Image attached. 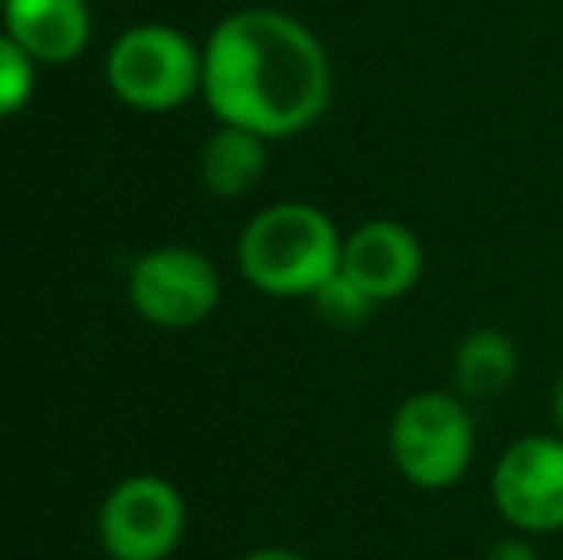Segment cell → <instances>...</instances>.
Wrapping results in <instances>:
<instances>
[{
    "instance_id": "cell-1",
    "label": "cell",
    "mask_w": 563,
    "mask_h": 560,
    "mask_svg": "<svg viewBox=\"0 0 563 560\" xmlns=\"http://www.w3.org/2000/svg\"><path fill=\"white\" fill-rule=\"evenodd\" d=\"M227 128L280 142L311 131L334 100L322 39L280 8H242L216 23L203 46V89Z\"/></svg>"
},
{
    "instance_id": "cell-2",
    "label": "cell",
    "mask_w": 563,
    "mask_h": 560,
    "mask_svg": "<svg viewBox=\"0 0 563 560\" xmlns=\"http://www.w3.org/2000/svg\"><path fill=\"white\" fill-rule=\"evenodd\" d=\"M345 234L322 208L284 200L261 208L238 239V270L250 288L276 299H311L341 273Z\"/></svg>"
},
{
    "instance_id": "cell-3",
    "label": "cell",
    "mask_w": 563,
    "mask_h": 560,
    "mask_svg": "<svg viewBox=\"0 0 563 560\" xmlns=\"http://www.w3.org/2000/svg\"><path fill=\"white\" fill-rule=\"evenodd\" d=\"M472 404L456 392L426 388L407 396L387 422L391 469L418 492H449L475 461Z\"/></svg>"
},
{
    "instance_id": "cell-4",
    "label": "cell",
    "mask_w": 563,
    "mask_h": 560,
    "mask_svg": "<svg viewBox=\"0 0 563 560\" xmlns=\"http://www.w3.org/2000/svg\"><path fill=\"white\" fill-rule=\"evenodd\" d=\"M108 85L126 108L173 112L203 89V51L169 23H139L112 43Z\"/></svg>"
},
{
    "instance_id": "cell-5",
    "label": "cell",
    "mask_w": 563,
    "mask_h": 560,
    "mask_svg": "<svg viewBox=\"0 0 563 560\" xmlns=\"http://www.w3.org/2000/svg\"><path fill=\"white\" fill-rule=\"evenodd\" d=\"M490 503L514 534L549 538L563 530V438L526 433L490 469Z\"/></svg>"
},
{
    "instance_id": "cell-6",
    "label": "cell",
    "mask_w": 563,
    "mask_h": 560,
    "mask_svg": "<svg viewBox=\"0 0 563 560\" xmlns=\"http://www.w3.org/2000/svg\"><path fill=\"white\" fill-rule=\"evenodd\" d=\"M219 296L223 281L216 262L192 246H157L131 270V304L154 327H200L219 307Z\"/></svg>"
},
{
    "instance_id": "cell-7",
    "label": "cell",
    "mask_w": 563,
    "mask_h": 560,
    "mask_svg": "<svg viewBox=\"0 0 563 560\" xmlns=\"http://www.w3.org/2000/svg\"><path fill=\"white\" fill-rule=\"evenodd\" d=\"M188 510L162 476H131L100 507V546L112 560H169L185 538Z\"/></svg>"
},
{
    "instance_id": "cell-8",
    "label": "cell",
    "mask_w": 563,
    "mask_h": 560,
    "mask_svg": "<svg viewBox=\"0 0 563 560\" xmlns=\"http://www.w3.org/2000/svg\"><path fill=\"white\" fill-rule=\"evenodd\" d=\"M341 273L356 281L376 304L410 296L426 273L422 239L399 219H364L345 234Z\"/></svg>"
},
{
    "instance_id": "cell-9",
    "label": "cell",
    "mask_w": 563,
    "mask_h": 560,
    "mask_svg": "<svg viewBox=\"0 0 563 560\" xmlns=\"http://www.w3.org/2000/svg\"><path fill=\"white\" fill-rule=\"evenodd\" d=\"M4 35H12L35 66H69L92 35L85 0H4Z\"/></svg>"
},
{
    "instance_id": "cell-10",
    "label": "cell",
    "mask_w": 563,
    "mask_h": 560,
    "mask_svg": "<svg viewBox=\"0 0 563 560\" xmlns=\"http://www.w3.org/2000/svg\"><path fill=\"white\" fill-rule=\"evenodd\" d=\"M521 350L514 334L498 327H475L452 350V392L467 404L495 399L518 381Z\"/></svg>"
},
{
    "instance_id": "cell-11",
    "label": "cell",
    "mask_w": 563,
    "mask_h": 560,
    "mask_svg": "<svg viewBox=\"0 0 563 560\" xmlns=\"http://www.w3.org/2000/svg\"><path fill=\"white\" fill-rule=\"evenodd\" d=\"M268 169V139L253 135L245 128H227L203 142L200 150V177L223 200H238V196L253 193Z\"/></svg>"
},
{
    "instance_id": "cell-12",
    "label": "cell",
    "mask_w": 563,
    "mask_h": 560,
    "mask_svg": "<svg viewBox=\"0 0 563 560\" xmlns=\"http://www.w3.org/2000/svg\"><path fill=\"white\" fill-rule=\"evenodd\" d=\"M314 311H319L322 322L330 327H341V330H353V327H364V322L376 315V299L361 288L356 281H349L345 273H334L319 292L311 296Z\"/></svg>"
},
{
    "instance_id": "cell-13",
    "label": "cell",
    "mask_w": 563,
    "mask_h": 560,
    "mask_svg": "<svg viewBox=\"0 0 563 560\" xmlns=\"http://www.w3.org/2000/svg\"><path fill=\"white\" fill-rule=\"evenodd\" d=\"M31 92H35V58L12 35H0V120L27 108Z\"/></svg>"
},
{
    "instance_id": "cell-14",
    "label": "cell",
    "mask_w": 563,
    "mask_h": 560,
    "mask_svg": "<svg viewBox=\"0 0 563 560\" xmlns=\"http://www.w3.org/2000/svg\"><path fill=\"white\" fill-rule=\"evenodd\" d=\"M479 560H541V553H537V538H526V534L510 530L506 538L490 541Z\"/></svg>"
},
{
    "instance_id": "cell-15",
    "label": "cell",
    "mask_w": 563,
    "mask_h": 560,
    "mask_svg": "<svg viewBox=\"0 0 563 560\" xmlns=\"http://www.w3.org/2000/svg\"><path fill=\"white\" fill-rule=\"evenodd\" d=\"M549 422H552V433L563 438V373L552 381V392H549Z\"/></svg>"
},
{
    "instance_id": "cell-16",
    "label": "cell",
    "mask_w": 563,
    "mask_h": 560,
    "mask_svg": "<svg viewBox=\"0 0 563 560\" xmlns=\"http://www.w3.org/2000/svg\"><path fill=\"white\" fill-rule=\"evenodd\" d=\"M242 560H307V557H303V553H296V549L268 546V549H253V553H245Z\"/></svg>"
},
{
    "instance_id": "cell-17",
    "label": "cell",
    "mask_w": 563,
    "mask_h": 560,
    "mask_svg": "<svg viewBox=\"0 0 563 560\" xmlns=\"http://www.w3.org/2000/svg\"><path fill=\"white\" fill-rule=\"evenodd\" d=\"M560 330H563V304H560Z\"/></svg>"
},
{
    "instance_id": "cell-18",
    "label": "cell",
    "mask_w": 563,
    "mask_h": 560,
    "mask_svg": "<svg viewBox=\"0 0 563 560\" xmlns=\"http://www.w3.org/2000/svg\"><path fill=\"white\" fill-rule=\"evenodd\" d=\"M0 12H4V0H0Z\"/></svg>"
}]
</instances>
